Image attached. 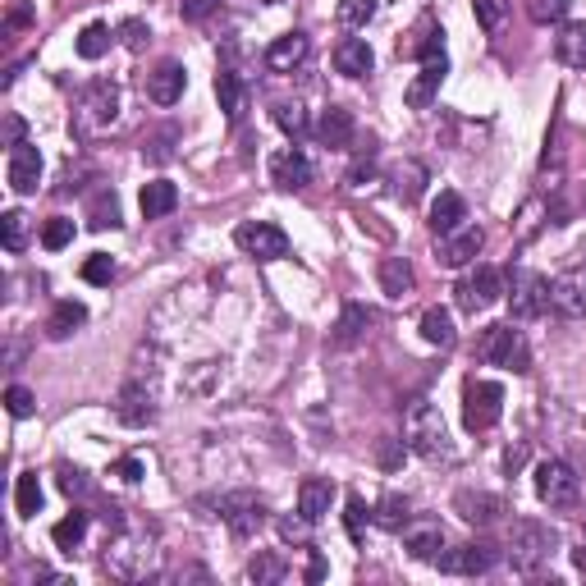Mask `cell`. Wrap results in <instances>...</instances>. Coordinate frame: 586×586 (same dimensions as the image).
<instances>
[{"instance_id": "25", "label": "cell", "mask_w": 586, "mask_h": 586, "mask_svg": "<svg viewBox=\"0 0 586 586\" xmlns=\"http://www.w3.org/2000/svg\"><path fill=\"white\" fill-rule=\"evenodd\" d=\"M216 101H220L229 124L243 120V110H248V87H243V78L234 74V69H220L216 74Z\"/></svg>"}, {"instance_id": "49", "label": "cell", "mask_w": 586, "mask_h": 586, "mask_svg": "<svg viewBox=\"0 0 586 586\" xmlns=\"http://www.w3.org/2000/svg\"><path fill=\"white\" fill-rule=\"evenodd\" d=\"M344 522H348V536H353V541L362 545V527H367V504H362L358 495L348 500V513H344Z\"/></svg>"}, {"instance_id": "10", "label": "cell", "mask_w": 586, "mask_h": 586, "mask_svg": "<svg viewBox=\"0 0 586 586\" xmlns=\"http://www.w3.org/2000/svg\"><path fill=\"white\" fill-rule=\"evenodd\" d=\"M504 289H509V280H504V271H495V266H477V271L467 275V280H458V307L463 312H486V307H495L504 298Z\"/></svg>"}, {"instance_id": "51", "label": "cell", "mask_w": 586, "mask_h": 586, "mask_svg": "<svg viewBox=\"0 0 586 586\" xmlns=\"http://www.w3.org/2000/svg\"><path fill=\"white\" fill-rule=\"evenodd\" d=\"M120 37H124V46H129V51H142L152 33H147V23H142V19H129V23L120 28Z\"/></svg>"}, {"instance_id": "31", "label": "cell", "mask_w": 586, "mask_h": 586, "mask_svg": "<svg viewBox=\"0 0 586 586\" xmlns=\"http://www.w3.org/2000/svg\"><path fill=\"white\" fill-rule=\"evenodd\" d=\"M87 321V307L74 303V298H65V303H55V312L46 316V335L51 339H69L78 326Z\"/></svg>"}, {"instance_id": "38", "label": "cell", "mask_w": 586, "mask_h": 586, "mask_svg": "<svg viewBox=\"0 0 586 586\" xmlns=\"http://www.w3.org/2000/svg\"><path fill=\"white\" fill-rule=\"evenodd\" d=\"M110 42H115V33H110L106 23H87L83 33H78V55L83 60H101L110 51Z\"/></svg>"}, {"instance_id": "54", "label": "cell", "mask_w": 586, "mask_h": 586, "mask_svg": "<svg viewBox=\"0 0 586 586\" xmlns=\"http://www.w3.org/2000/svg\"><path fill=\"white\" fill-rule=\"evenodd\" d=\"M60 486H65L69 495H87V481H83V472H69V467H65V472H60Z\"/></svg>"}, {"instance_id": "4", "label": "cell", "mask_w": 586, "mask_h": 586, "mask_svg": "<svg viewBox=\"0 0 586 586\" xmlns=\"http://www.w3.org/2000/svg\"><path fill=\"white\" fill-rule=\"evenodd\" d=\"M536 500H541L545 509H573V504L582 500V477L573 472V463L545 458V463L536 467Z\"/></svg>"}, {"instance_id": "57", "label": "cell", "mask_w": 586, "mask_h": 586, "mask_svg": "<svg viewBox=\"0 0 586 586\" xmlns=\"http://www.w3.org/2000/svg\"><path fill=\"white\" fill-rule=\"evenodd\" d=\"M28 23H33V10H28V5H14V10H10V28H28Z\"/></svg>"}, {"instance_id": "8", "label": "cell", "mask_w": 586, "mask_h": 586, "mask_svg": "<svg viewBox=\"0 0 586 586\" xmlns=\"http://www.w3.org/2000/svg\"><path fill=\"white\" fill-rule=\"evenodd\" d=\"M504 298H509L513 321H536V316L550 312V280L536 271H513Z\"/></svg>"}, {"instance_id": "55", "label": "cell", "mask_w": 586, "mask_h": 586, "mask_svg": "<svg viewBox=\"0 0 586 586\" xmlns=\"http://www.w3.org/2000/svg\"><path fill=\"white\" fill-rule=\"evenodd\" d=\"M19 142H23V120L10 115V120H5V147H19Z\"/></svg>"}, {"instance_id": "17", "label": "cell", "mask_w": 586, "mask_h": 586, "mask_svg": "<svg viewBox=\"0 0 586 586\" xmlns=\"http://www.w3.org/2000/svg\"><path fill=\"white\" fill-rule=\"evenodd\" d=\"M115 417H120L124 426H152L156 422V403H152V390L147 385H138V380H129L120 394H115Z\"/></svg>"}, {"instance_id": "14", "label": "cell", "mask_w": 586, "mask_h": 586, "mask_svg": "<svg viewBox=\"0 0 586 586\" xmlns=\"http://www.w3.org/2000/svg\"><path fill=\"white\" fill-rule=\"evenodd\" d=\"M495 559H500V554L490 550V545H458V550H440L435 564L445 568L449 577H481L495 568Z\"/></svg>"}, {"instance_id": "7", "label": "cell", "mask_w": 586, "mask_h": 586, "mask_svg": "<svg viewBox=\"0 0 586 586\" xmlns=\"http://www.w3.org/2000/svg\"><path fill=\"white\" fill-rule=\"evenodd\" d=\"M504 417V385L495 380H467L463 385V426L467 431H490Z\"/></svg>"}, {"instance_id": "5", "label": "cell", "mask_w": 586, "mask_h": 586, "mask_svg": "<svg viewBox=\"0 0 586 586\" xmlns=\"http://www.w3.org/2000/svg\"><path fill=\"white\" fill-rule=\"evenodd\" d=\"M417 55H422V69H417L413 87H408V106L426 110L435 101V92H440V83H445V74H449V55H445V42H440V33L426 37V42L417 46Z\"/></svg>"}, {"instance_id": "27", "label": "cell", "mask_w": 586, "mask_h": 586, "mask_svg": "<svg viewBox=\"0 0 586 586\" xmlns=\"http://www.w3.org/2000/svg\"><path fill=\"white\" fill-rule=\"evenodd\" d=\"M138 207H142V216H147V220H161V216H170V211L179 207V188H174L170 179H152V184L142 188Z\"/></svg>"}, {"instance_id": "53", "label": "cell", "mask_w": 586, "mask_h": 586, "mask_svg": "<svg viewBox=\"0 0 586 586\" xmlns=\"http://www.w3.org/2000/svg\"><path fill=\"white\" fill-rule=\"evenodd\" d=\"M216 5H220V0H184V19L188 23H202L211 10H216Z\"/></svg>"}, {"instance_id": "34", "label": "cell", "mask_w": 586, "mask_h": 586, "mask_svg": "<svg viewBox=\"0 0 586 586\" xmlns=\"http://www.w3.org/2000/svg\"><path fill=\"white\" fill-rule=\"evenodd\" d=\"M422 188H426V170L417 161H403L399 170L390 174V193L399 197V202H417V197H422Z\"/></svg>"}, {"instance_id": "22", "label": "cell", "mask_w": 586, "mask_h": 586, "mask_svg": "<svg viewBox=\"0 0 586 586\" xmlns=\"http://www.w3.org/2000/svg\"><path fill=\"white\" fill-rule=\"evenodd\" d=\"M316 138H321V147H330V152H348V147H353V115H348L344 106H330L326 115H321V124H316Z\"/></svg>"}, {"instance_id": "45", "label": "cell", "mask_w": 586, "mask_h": 586, "mask_svg": "<svg viewBox=\"0 0 586 586\" xmlns=\"http://www.w3.org/2000/svg\"><path fill=\"white\" fill-rule=\"evenodd\" d=\"M115 271H120V266H115V257H106V252H92V257L83 261V280L87 284H110L115 280Z\"/></svg>"}, {"instance_id": "40", "label": "cell", "mask_w": 586, "mask_h": 586, "mask_svg": "<svg viewBox=\"0 0 586 586\" xmlns=\"http://www.w3.org/2000/svg\"><path fill=\"white\" fill-rule=\"evenodd\" d=\"M275 124H280V129L289 133L293 142L312 133V120H307V110H303V106H289V101H280V106H275Z\"/></svg>"}, {"instance_id": "37", "label": "cell", "mask_w": 586, "mask_h": 586, "mask_svg": "<svg viewBox=\"0 0 586 586\" xmlns=\"http://www.w3.org/2000/svg\"><path fill=\"white\" fill-rule=\"evenodd\" d=\"M42 481H37V472H23L19 486H14V509H19V518H37L42 513Z\"/></svg>"}, {"instance_id": "42", "label": "cell", "mask_w": 586, "mask_h": 586, "mask_svg": "<svg viewBox=\"0 0 586 586\" xmlns=\"http://www.w3.org/2000/svg\"><path fill=\"white\" fill-rule=\"evenodd\" d=\"M513 0H472V14H477V23L486 28V33H500V23L509 19Z\"/></svg>"}, {"instance_id": "29", "label": "cell", "mask_w": 586, "mask_h": 586, "mask_svg": "<svg viewBox=\"0 0 586 586\" xmlns=\"http://www.w3.org/2000/svg\"><path fill=\"white\" fill-rule=\"evenodd\" d=\"M417 284L413 266H408V257H385L380 261V289L390 293V298H408Z\"/></svg>"}, {"instance_id": "23", "label": "cell", "mask_w": 586, "mask_h": 586, "mask_svg": "<svg viewBox=\"0 0 586 586\" xmlns=\"http://www.w3.org/2000/svg\"><path fill=\"white\" fill-rule=\"evenodd\" d=\"M371 65H376V55H371L367 37H344V42L335 46V69H339L344 78L371 74Z\"/></svg>"}, {"instance_id": "44", "label": "cell", "mask_w": 586, "mask_h": 586, "mask_svg": "<svg viewBox=\"0 0 586 586\" xmlns=\"http://www.w3.org/2000/svg\"><path fill=\"white\" fill-rule=\"evenodd\" d=\"M69 243H74V220H65V216L46 220V225H42V248L46 252H60V248H69Z\"/></svg>"}, {"instance_id": "43", "label": "cell", "mask_w": 586, "mask_h": 586, "mask_svg": "<svg viewBox=\"0 0 586 586\" xmlns=\"http://www.w3.org/2000/svg\"><path fill=\"white\" fill-rule=\"evenodd\" d=\"M335 14L344 28H367V23L376 19V0H339Z\"/></svg>"}, {"instance_id": "20", "label": "cell", "mask_w": 586, "mask_h": 586, "mask_svg": "<svg viewBox=\"0 0 586 586\" xmlns=\"http://www.w3.org/2000/svg\"><path fill=\"white\" fill-rule=\"evenodd\" d=\"M481 248H486V234H481L477 225H463V229H454V234L440 239V261L458 271V266H467V261H477Z\"/></svg>"}, {"instance_id": "3", "label": "cell", "mask_w": 586, "mask_h": 586, "mask_svg": "<svg viewBox=\"0 0 586 586\" xmlns=\"http://www.w3.org/2000/svg\"><path fill=\"white\" fill-rule=\"evenodd\" d=\"M115 110H120V87L110 83V78H97L74 110V133L78 138H92V133L110 129V124H115Z\"/></svg>"}, {"instance_id": "39", "label": "cell", "mask_w": 586, "mask_h": 586, "mask_svg": "<svg viewBox=\"0 0 586 586\" xmlns=\"http://www.w3.org/2000/svg\"><path fill=\"white\" fill-rule=\"evenodd\" d=\"M0 243H5V252L28 248V216H23V211H5V216H0Z\"/></svg>"}, {"instance_id": "13", "label": "cell", "mask_w": 586, "mask_h": 586, "mask_svg": "<svg viewBox=\"0 0 586 586\" xmlns=\"http://www.w3.org/2000/svg\"><path fill=\"white\" fill-rule=\"evenodd\" d=\"M312 161H307L303 147H284V152L271 156V184L284 188V193H298V188L312 184Z\"/></svg>"}, {"instance_id": "19", "label": "cell", "mask_w": 586, "mask_h": 586, "mask_svg": "<svg viewBox=\"0 0 586 586\" xmlns=\"http://www.w3.org/2000/svg\"><path fill=\"white\" fill-rule=\"evenodd\" d=\"M403 550L413 554V559H422V564L440 559V550H445V532H440V522H431V518L408 522V527H403Z\"/></svg>"}, {"instance_id": "26", "label": "cell", "mask_w": 586, "mask_h": 586, "mask_svg": "<svg viewBox=\"0 0 586 586\" xmlns=\"http://www.w3.org/2000/svg\"><path fill=\"white\" fill-rule=\"evenodd\" d=\"M463 220H467V202L458 193H440L431 202V229H435V239H445V234L463 229Z\"/></svg>"}, {"instance_id": "35", "label": "cell", "mask_w": 586, "mask_h": 586, "mask_svg": "<svg viewBox=\"0 0 586 586\" xmlns=\"http://www.w3.org/2000/svg\"><path fill=\"white\" fill-rule=\"evenodd\" d=\"M87 225L92 229H115L120 225V197L110 193V188L92 193V202H87Z\"/></svg>"}, {"instance_id": "56", "label": "cell", "mask_w": 586, "mask_h": 586, "mask_svg": "<svg viewBox=\"0 0 586 586\" xmlns=\"http://www.w3.org/2000/svg\"><path fill=\"white\" fill-rule=\"evenodd\" d=\"M367 174H371V152H367V156H358V165L348 170V184H362Z\"/></svg>"}, {"instance_id": "47", "label": "cell", "mask_w": 586, "mask_h": 586, "mask_svg": "<svg viewBox=\"0 0 586 586\" xmlns=\"http://www.w3.org/2000/svg\"><path fill=\"white\" fill-rule=\"evenodd\" d=\"M5 408H10V417H33V408H37L33 390L28 385H10L5 390Z\"/></svg>"}, {"instance_id": "2", "label": "cell", "mask_w": 586, "mask_h": 586, "mask_svg": "<svg viewBox=\"0 0 586 586\" xmlns=\"http://www.w3.org/2000/svg\"><path fill=\"white\" fill-rule=\"evenodd\" d=\"M554 550H559V536H554V527H545V522L518 518L509 527V564L518 568V573H536Z\"/></svg>"}, {"instance_id": "1", "label": "cell", "mask_w": 586, "mask_h": 586, "mask_svg": "<svg viewBox=\"0 0 586 586\" xmlns=\"http://www.w3.org/2000/svg\"><path fill=\"white\" fill-rule=\"evenodd\" d=\"M403 435H408V449L422 454L426 463H454V440H449V426L440 417L431 399H413L408 413H403Z\"/></svg>"}, {"instance_id": "41", "label": "cell", "mask_w": 586, "mask_h": 586, "mask_svg": "<svg viewBox=\"0 0 586 586\" xmlns=\"http://www.w3.org/2000/svg\"><path fill=\"white\" fill-rule=\"evenodd\" d=\"M376 522L380 527H390V532H403V527H408V500H403V495H385V500L376 504Z\"/></svg>"}, {"instance_id": "48", "label": "cell", "mask_w": 586, "mask_h": 586, "mask_svg": "<svg viewBox=\"0 0 586 586\" xmlns=\"http://www.w3.org/2000/svg\"><path fill=\"white\" fill-rule=\"evenodd\" d=\"M142 156H147V161H156V165H165L174 156V129H165V133H156L152 142H147V147H142Z\"/></svg>"}, {"instance_id": "50", "label": "cell", "mask_w": 586, "mask_h": 586, "mask_svg": "<svg viewBox=\"0 0 586 586\" xmlns=\"http://www.w3.org/2000/svg\"><path fill=\"white\" fill-rule=\"evenodd\" d=\"M110 472H115V477H120L124 481V486H138V481H142V472H147V467H142V458H120V463H115V467H110Z\"/></svg>"}, {"instance_id": "28", "label": "cell", "mask_w": 586, "mask_h": 586, "mask_svg": "<svg viewBox=\"0 0 586 586\" xmlns=\"http://www.w3.org/2000/svg\"><path fill=\"white\" fill-rule=\"evenodd\" d=\"M422 339L435 348H454L458 344V330H454V316L449 307H426L422 312Z\"/></svg>"}, {"instance_id": "9", "label": "cell", "mask_w": 586, "mask_h": 586, "mask_svg": "<svg viewBox=\"0 0 586 586\" xmlns=\"http://www.w3.org/2000/svg\"><path fill=\"white\" fill-rule=\"evenodd\" d=\"M216 509L239 541H248V536H257L261 527H266V500L252 495V490H229V495H220Z\"/></svg>"}, {"instance_id": "32", "label": "cell", "mask_w": 586, "mask_h": 586, "mask_svg": "<svg viewBox=\"0 0 586 586\" xmlns=\"http://www.w3.org/2000/svg\"><path fill=\"white\" fill-rule=\"evenodd\" d=\"M367 326H371V312H367V307L348 303L344 312H339V321H335V344H339V348L358 344V339L367 335Z\"/></svg>"}, {"instance_id": "46", "label": "cell", "mask_w": 586, "mask_h": 586, "mask_svg": "<svg viewBox=\"0 0 586 586\" xmlns=\"http://www.w3.org/2000/svg\"><path fill=\"white\" fill-rule=\"evenodd\" d=\"M568 5H573V0H527V14H532L536 23H559L568 14Z\"/></svg>"}, {"instance_id": "11", "label": "cell", "mask_w": 586, "mask_h": 586, "mask_svg": "<svg viewBox=\"0 0 586 586\" xmlns=\"http://www.w3.org/2000/svg\"><path fill=\"white\" fill-rule=\"evenodd\" d=\"M234 243H239L248 257H257V261H280L284 252H289L284 229L271 225V220H243V225L234 229Z\"/></svg>"}, {"instance_id": "59", "label": "cell", "mask_w": 586, "mask_h": 586, "mask_svg": "<svg viewBox=\"0 0 586 586\" xmlns=\"http://www.w3.org/2000/svg\"><path fill=\"white\" fill-rule=\"evenodd\" d=\"M577 257H582V266H586V239H582V243H577Z\"/></svg>"}, {"instance_id": "24", "label": "cell", "mask_w": 586, "mask_h": 586, "mask_svg": "<svg viewBox=\"0 0 586 586\" xmlns=\"http://www.w3.org/2000/svg\"><path fill=\"white\" fill-rule=\"evenodd\" d=\"M330 504H335V486H330L326 477H307L303 486H298V513H303L307 522H321L330 513Z\"/></svg>"}, {"instance_id": "33", "label": "cell", "mask_w": 586, "mask_h": 586, "mask_svg": "<svg viewBox=\"0 0 586 586\" xmlns=\"http://www.w3.org/2000/svg\"><path fill=\"white\" fill-rule=\"evenodd\" d=\"M289 577V559L284 554H252L248 559V582H257V586H275V582H284Z\"/></svg>"}, {"instance_id": "52", "label": "cell", "mask_w": 586, "mask_h": 586, "mask_svg": "<svg viewBox=\"0 0 586 586\" xmlns=\"http://www.w3.org/2000/svg\"><path fill=\"white\" fill-rule=\"evenodd\" d=\"M307 527H312V522L298 513V518H284L280 522V536H284V541H293V545H303L307 541Z\"/></svg>"}, {"instance_id": "12", "label": "cell", "mask_w": 586, "mask_h": 586, "mask_svg": "<svg viewBox=\"0 0 586 586\" xmlns=\"http://www.w3.org/2000/svg\"><path fill=\"white\" fill-rule=\"evenodd\" d=\"M550 307L564 321H582L586 316V266L582 271H564L550 280Z\"/></svg>"}, {"instance_id": "18", "label": "cell", "mask_w": 586, "mask_h": 586, "mask_svg": "<svg viewBox=\"0 0 586 586\" xmlns=\"http://www.w3.org/2000/svg\"><path fill=\"white\" fill-rule=\"evenodd\" d=\"M454 509H458V518L472 522V527H495L504 513V500L500 495H486V490H458Z\"/></svg>"}, {"instance_id": "58", "label": "cell", "mask_w": 586, "mask_h": 586, "mask_svg": "<svg viewBox=\"0 0 586 586\" xmlns=\"http://www.w3.org/2000/svg\"><path fill=\"white\" fill-rule=\"evenodd\" d=\"M326 577V559L321 554H312V568H307V582H321Z\"/></svg>"}, {"instance_id": "30", "label": "cell", "mask_w": 586, "mask_h": 586, "mask_svg": "<svg viewBox=\"0 0 586 586\" xmlns=\"http://www.w3.org/2000/svg\"><path fill=\"white\" fill-rule=\"evenodd\" d=\"M554 55L568 69H586V23H568L564 33L554 37Z\"/></svg>"}, {"instance_id": "15", "label": "cell", "mask_w": 586, "mask_h": 586, "mask_svg": "<svg viewBox=\"0 0 586 586\" xmlns=\"http://www.w3.org/2000/svg\"><path fill=\"white\" fill-rule=\"evenodd\" d=\"M5 179H10V188L19 197L37 193V184H42V152H37L33 142L10 147V170H5Z\"/></svg>"}, {"instance_id": "6", "label": "cell", "mask_w": 586, "mask_h": 586, "mask_svg": "<svg viewBox=\"0 0 586 586\" xmlns=\"http://www.w3.org/2000/svg\"><path fill=\"white\" fill-rule=\"evenodd\" d=\"M481 362L504 367V371H532V348H527L522 330H513V321L509 326H486V335H481Z\"/></svg>"}, {"instance_id": "36", "label": "cell", "mask_w": 586, "mask_h": 586, "mask_svg": "<svg viewBox=\"0 0 586 586\" xmlns=\"http://www.w3.org/2000/svg\"><path fill=\"white\" fill-rule=\"evenodd\" d=\"M83 536H87V513H69V518H60L51 527V541H55V550H65V554H74L78 545H83Z\"/></svg>"}, {"instance_id": "21", "label": "cell", "mask_w": 586, "mask_h": 586, "mask_svg": "<svg viewBox=\"0 0 586 586\" xmlns=\"http://www.w3.org/2000/svg\"><path fill=\"white\" fill-rule=\"evenodd\" d=\"M307 51H312V42H307L303 33H284L266 46V69H271V74H293V69L307 60Z\"/></svg>"}, {"instance_id": "16", "label": "cell", "mask_w": 586, "mask_h": 586, "mask_svg": "<svg viewBox=\"0 0 586 586\" xmlns=\"http://www.w3.org/2000/svg\"><path fill=\"white\" fill-rule=\"evenodd\" d=\"M184 83H188L184 65H179V60H161V65L147 74L142 92H147V101H152V106H174V101L184 97Z\"/></svg>"}]
</instances>
